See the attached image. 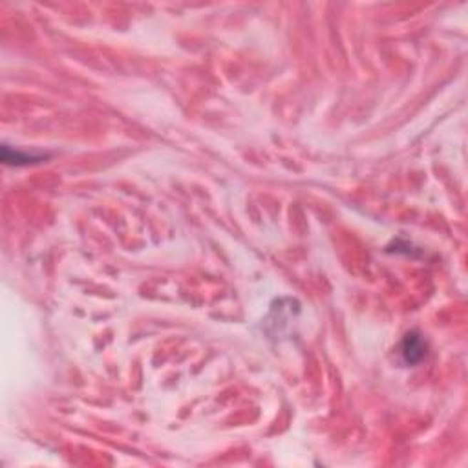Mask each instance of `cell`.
<instances>
[{
  "mask_svg": "<svg viewBox=\"0 0 468 468\" xmlns=\"http://www.w3.org/2000/svg\"><path fill=\"white\" fill-rule=\"evenodd\" d=\"M427 340L422 339L417 331H410L401 342V357L406 364L414 366L427 357Z\"/></svg>",
  "mask_w": 468,
  "mask_h": 468,
  "instance_id": "1",
  "label": "cell"
},
{
  "mask_svg": "<svg viewBox=\"0 0 468 468\" xmlns=\"http://www.w3.org/2000/svg\"><path fill=\"white\" fill-rule=\"evenodd\" d=\"M42 159H46V156L29 154V152H21V151H17V148H9L8 145H2V161H4V165L24 167V165L41 163Z\"/></svg>",
  "mask_w": 468,
  "mask_h": 468,
  "instance_id": "2",
  "label": "cell"
}]
</instances>
